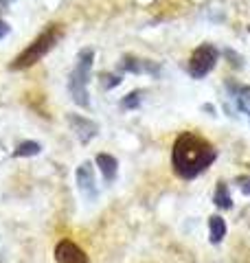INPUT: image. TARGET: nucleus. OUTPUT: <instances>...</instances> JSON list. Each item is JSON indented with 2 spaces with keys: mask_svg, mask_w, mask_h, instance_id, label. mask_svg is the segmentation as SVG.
<instances>
[{
  "mask_svg": "<svg viewBox=\"0 0 250 263\" xmlns=\"http://www.w3.org/2000/svg\"><path fill=\"white\" fill-rule=\"evenodd\" d=\"M213 202H215V206H218V209H224V211L233 209V197H230V193H228V184L224 182V180H220L218 186H215Z\"/></svg>",
  "mask_w": 250,
  "mask_h": 263,
  "instance_id": "nucleus-12",
  "label": "nucleus"
},
{
  "mask_svg": "<svg viewBox=\"0 0 250 263\" xmlns=\"http://www.w3.org/2000/svg\"><path fill=\"white\" fill-rule=\"evenodd\" d=\"M75 182H77L79 193L86 197L88 202H95L97 200V180H95V169L90 162H81L77 171H75Z\"/></svg>",
  "mask_w": 250,
  "mask_h": 263,
  "instance_id": "nucleus-5",
  "label": "nucleus"
},
{
  "mask_svg": "<svg viewBox=\"0 0 250 263\" xmlns=\"http://www.w3.org/2000/svg\"><path fill=\"white\" fill-rule=\"evenodd\" d=\"M103 79H108V81H105V88H114V86H119V84H121V77H110V75H103Z\"/></svg>",
  "mask_w": 250,
  "mask_h": 263,
  "instance_id": "nucleus-16",
  "label": "nucleus"
},
{
  "mask_svg": "<svg viewBox=\"0 0 250 263\" xmlns=\"http://www.w3.org/2000/svg\"><path fill=\"white\" fill-rule=\"evenodd\" d=\"M97 167L101 169L105 182L112 184L114 178H116V171H119V162H116L114 156H110V154H99L97 156Z\"/></svg>",
  "mask_w": 250,
  "mask_h": 263,
  "instance_id": "nucleus-9",
  "label": "nucleus"
},
{
  "mask_svg": "<svg viewBox=\"0 0 250 263\" xmlns=\"http://www.w3.org/2000/svg\"><path fill=\"white\" fill-rule=\"evenodd\" d=\"M121 68L128 70V72H152V75H156V72H158V66L154 62L138 60V57H132V55H125L123 57Z\"/></svg>",
  "mask_w": 250,
  "mask_h": 263,
  "instance_id": "nucleus-8",
  "label": "nucleus"
},
{
  "mask_svg": "<svg viewBox=\"0 0 250 263\" xmlns=\"http://www.w3.org/2000/svg\"><path fill=\"white\" fill-rule=\"evenodd\" d=\"M93 62H95V51L93 48H83L77 55V64H75L68 79V92L73 101L81 105V108H90L88 81H90V72H93Z\"/></svg>",
  "mask_w": 250,
  "mask_h": 263,
  "instance_id": "nucleus-2",
  "label": "nucleus"
},
{
  "mask_svg": "<svg viewBox=\"0 0 250 263\" xmlns=\"http://www.w3.org/2000/svg\"><path fill=\"white\" fill-rule=\"evenodd\" d=\"M228 88H230V95H233V99H235L237 108L250 117V86H235V84H230Z\"/></svg>",
  "mask_w": 250,
  "mask_h": 263,
  "instance_id": "nucleus-10",
  "label": "nucleus"
},
{
  "mask_svg": "<svg viewBox=\"0 0 250 263\" xmlns=\"http://www.w3.org/2000/svg\"><path fill=\"white\" fill-rule=\"evenodd\" d=\"M218 158L215 147L206 141V138L193 134V132H185L176 138L171 149V164L173 171L182 180H193L202 171H206Z\"/></svg>",
  "mask_w": 250,
  "mask_h": 263,
  "instance_id": "nucleus-1",
  "label": "nucleus"
},
{
  "mask_svg": "<svg viewBox=\"0 0 250 263\" xmlns=\"http://www.w3.org/2000/svg\"><path fill=\"white\" fill-rule=\"evenodd\" d=\"M7 33H9V24H7L5 20H0V40H3Z\"/></svg>",
  "mask_w": 250,
  "mask_h": 263,
  "instance_id": "nucleus-17",
  "label": "nucleus"
},
{
  "mask_svg": "<svg viewBox=\"0 0 250 263\" xmlns=\"http://www.w3.org/2000/svg\"><path fill=\"white\" fill-rule=\"evenodd\" d=\"M68 123H70V127L75 129V134H77V138L81 143H88L90 138H95L97 136V125L93 121H88V119H83V117H77V114H70L68 117Z\"/></svg>",
  "mask_w": 250,
  "mask_h": 263,
  "instance_id": "nucleus-7",
  "label": "nucleus"
},
{
  "mask_svg": "<svg viewBox=\"0 0 250 263\" xmlns=\"http://www.w3.org/2000/svg\"><path fill=\"white\" fill-rule=\"evenodd\" d=\"M40 149H42V147H40L38 143L27 141V143L18 145V149H15V156H18V158H22V156H24V158H27V156H38Z\"/></svg>",
  "mask_w": 250,
  "mask_h": 263,
  "instance_id": "nucleus-13",
  "label": "nucleus"
},
{
  "mask_svg": "<svg viewBox=\"0 0 250 263\" xmlns=\"http://www.w3.org/2000/svg\"><path fill=\"white\" fill-rule=\"evenodd\" d=\"M55 261L57 263H90L86 252L68 239H64L55 246Z\"/></svg>",
  "mask_w": 250,
  "mask_h": 263,
  "instance_id": "nucleus-6",
  "label": "nucleus"
},
{
  "mask_svg": "<svg viewBox=\"0 0 250 263\" xmlns=\"http://www.w3.org/2000/svg\"><path fill=\"white\" fill-rule=\"evenodd\" d=\"M208 235H211V243H222V239L226 237V221L220 215L208 217Z\"/></svg>",
  "mask_w": 250,
  "mask_h": 263,
  "instance_id": "nucleus-11",
  "label": "nucleus"
},
{
  "mask_svg": "<svg viewBox=\"0 0 250 263\" xmlns=\"http://www.w3.org/2000/svg\"><path fill=\"white\" fill-rule=\"evenodd\" d=\"M123 108L125 110H134V108H138V105H140V90H136V92H130L128 97H125L123 99Z\"/></svg>",
  "mask_w": 250,
  "mask_h": 263,
  "instance_id": "nucleus-14",
  "label": "nucleus"
},
{
  "mask_svg": "<svg viewBox=\"0 0 250 263\" xmlns=\"http://www.w3.org/2000/svg\"><path fill=\"white\" fill-rule=\"evenodd\" d=\"M237 186H239V191L244 195H250V176H239L237 178Z\"/></svg>",
  "mask_w": 250,
  "mask_h": 263,
  "instance_id": "nucleus-15",
  "label": "nucleus"
},
{
  "mask_svg": "<svg viewBox=\"0 0 250 263\" xmlns=\"http://www.w3.org/2000/svg\"><path fill=\"white\" fill-rule=\"evenodd\" d=\"M220 60V51L213 44H200L189 57V75L193 79H204L215 68Z\"/></svg>",
  "mask_w": 250,
  "mask_h": 263,
  "instance_id": "nucleus-4",
  "label": "nucleus"
},
{
  "mask_svg": "<svg viewBox=\"0 0 250 263\" xmlns=\"http://www.w3.org/2000/svg\"><path fill=\"white\" fill-rule=\"evenodd\" d=\"M60 37H62V29L57 27V24H51V27H48L44 33H40V35L11 62V70H22V68H29V66L38 64L42 57L60 42Z\"/></svg>",
  "mask_w": 250,
  "mask_h": 263,
  "instance_id": "nucleus-3",
  "label": "nucleus"
}]
</instances>
